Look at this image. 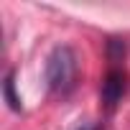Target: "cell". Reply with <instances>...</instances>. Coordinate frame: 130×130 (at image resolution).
I'll return each instance as SVG.
<instances>
[{
  "mask_svg": "<svg viewBox=\"0 0 130 130\" xmlns=\"http://www.w3.org/2000/svg\"><path fill=\"white\" fill-rule=\"evenodd\" d=\"M43 82L51 97H69L79 82V54L69 43H59L48 51Z\"/></svg>",
  "mask_w": 130,
  "mask_h": 130,
  "instance_id": "obj_1",
  "label": "cell"
},
{
  "mask_svg": "<svg viewBox=\"0 0 130 130\" xmlns=\"http://www.w3.org/2000/svg\"><path fill=\"white\" fill-rule=\"evenodd\" d=\"M130 92V74L125 72V67H110L102 87H100V102L105 107V112H112Z\"/></svg>",
  "mask_w": 130,
  "mask_h": 130,
  "instance_id": "obj_2",
  "label": "cell"
},
{
  "mask_svg": "<svg viewBox=\"0 0 130 130\" xmlns=\"http://www.w3.org/2000/svg\"><path fill=\"white\" fill-rule=\"evenodd\" d=\"M3 94H5V100H8L10 110H15V112H21V110H23L21 97L15 94V72H13V69H8V74H5V82H3Z\"/></svg>",
  "mask_w": 130,
  "mask_h": 130,
  "instance_id": "obj_3",
  "label": "cell"
},
{
  "mask_svg": "<svg viewBox=\"0 0 130 130\" xmlns=\"http://www.w3.org/2000/svg\"><path fill=\"white\" fill-rule=\"evenodd\" d=\"M77 130H107L102 122H97V125H82V127H77Z\"/></svg>",
  "mask_w": 130,
  "mask_h": 130,
  "instance_id": "obj_4",
  "label": "cell"
}]
</instances>
